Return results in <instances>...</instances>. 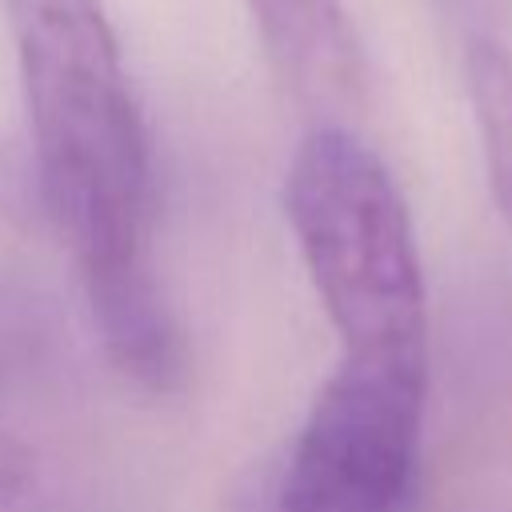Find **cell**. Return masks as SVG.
I'll return each instance as SVG.
<instances>
[{
    "instance_id": "6da1fadb",
    "label": "cell",
    "mask_w": 512,
    "mask_h": 512,
    "mask_svg": "<svg viewBox=\"0 0 512 512\" xmlns=\"http://www.w3.org/2000/svg\"><path fill=\"white\" fill-rule=\"evenodd\" d=\"M36 176L108 360L144 392L188 380L152 264V144L100 0H8Z\"/></svg>"
},
{
    "instance_id": "7a4b0ae2",
    "label": "cell",
    "mask_w": 512,
    "mask_h": 512,
    "mask_svg": "<svg viewBox=\"0 0 512 512\" xmlns=\"http://www.w3.org/2000/svg\"><path fill=\"white\" fill-rule=\"evenodd\" d=\"M284 212L344 352H428V296L408 204L352 128H308Z\"/></svg>"
},
{
    "instance_id": "3957f363",
    "label": "cell",
    "mask_w": 512,
    "mask_h": 512,
    "mask_svg": "<svg viewBox=\"0 0 512 512\" xmlns=\"http://www.w3.org/2000/svg\"><path fill=\"white\" fill-rule=\"evenodd\" d=\"M424 400L428 352H344L288 448L272 512H404Z\"/></svg>"
},
{
    "instance_id": "277c9868",
    "label": "cell",
    "mask_w": 512,
    "mask_h": 512,
    "mask_svg": "<svg viewBox=\"0 0 512 512\" xmlns=\"http://www.w3.org/2000/svg\"><path fill=\"white\" fill-rule=\"evenodd\" d=\"M256 40L312 116V128H352L368 96V52L340 0H244Z\"/></svg>"
},
{
    "instance_id": "5b68a950",
    "label": "cell",
    "mask_w": 512,
    "mask_h": 512,
    "mask_svg": "<svg viewBox=\"0 0 512 512\" xmlns=\"http://www.w3.org/2000/svg\"><path fill=\"white\" fill-rule=\"evenodd\" d=\"M464 84L480 136L488 188L512 224V52L496 36H472L464 52Z\"/></svg>"
},
{
    "instance_id": "8992f818",
    "label": "cell",
    "mask_w": 512,
    "mask_h": 512,
    "mask_svg": "<svg viewBox=\"0 0 512 512\" xmlns=\"http://www.w3.org/2000/svg\"><path fill=\"white\" fill-rule=\"evenodd\" d=\"M44 316L12 284H0V500L28 480V444L20 440L12 412L44 360Z\"/></svg>"
}]
</instances>
